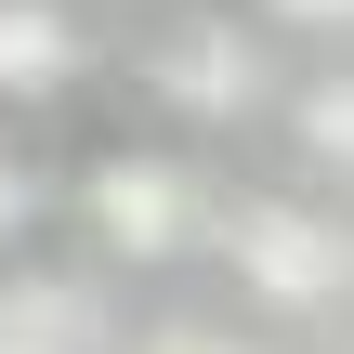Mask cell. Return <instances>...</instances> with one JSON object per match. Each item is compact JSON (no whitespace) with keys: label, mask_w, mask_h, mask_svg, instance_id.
<instances>
[{"label":"cell","mask_w":354,"mask_h":354,"mask_svg":"<svg viewBox=\"0 0 354 354\" xmlns=\"http://www.w3.org/2000/svg\"><path fill=\"white\" fill-rule=\"evenodd\" d=\"M79 223H92V250L105 263H131V276H158V263H184L197 250V184H184V158H92L79 171Z\"/></svg>","instance_id":"1"},{"label":"cell","mask_w":354,"mask_h":354,"mask_svg":"<svg viewBox=\"0 0 354 354\" xmlns=\"http://www.w3.org/2000/svg\"><path fill=\"white\" fill-rule=\"evenodd\" d=\"M223 263H236V289L276 302V315L342 302V289H354V236H342V223H315V210H289V197H250V210L223 223Z\"/></svg>","instance_id":"2"},{"label":"cell","mask_w":354,"mask_h":354,"mask_svg":"<svg viewBox=\"0 0 354 354\" xmlns=\"http://www.w3.org/2000/svg\"><path fill=\"white\" fill-rule=\"evenodd\" d=\"M145 92H158L171 118H250V105H263V39H250L236 13H197V26L158 39Z\"/></svg>","instance_id":"3"},{"label":"cell","mask_w":354,"mask_h":354,"mask_svg":"<svg viewBox=\"0 0 354 354\" xmlns=\"http://www.w3.org/2000/svg\"><path fill=\"white\" fill-rule=\"evenodd\" d=\"M118 315L92 276H0V354H105Z\"/></svg>","instance_id":"4"},{"label":"cell","mask_w":354,"mask_h":354,"mask_svg":"<svg viewBox=\"0 0 354 354\" xmlns=\"http://www.w3.org/2000/svg\"><path fill=\"white\" fill-rule=\"evenodd\" d=\"M79 92V13L66 0H0V105Z\"/></svg>","instance_id":"5"},{"label":"cell","mask_w":354,"mask_h":354,"mask_svg":"<svg viewBox=\"0 0 354 354\" xmlns=\"http://www.w3.org/2000/svg\"><path fill=\"white\" fill-rule=\"evenodd\" d=\"M289 131H302V145H315L328 171H354V79H315V92L289 105Z\"/></svg>","instance_id":"6"},{"label":"cell","mask_w":354,"mask_h":354,"mask_svg":"<svg viewBox=\"0 0 354 354\" xmlns=\"http://www.w3.org/2000/svg\"><path fill=\"white\" fill-rule=\"evenodd\" d=\"M39 210H53V184H39V171H26V158L0 145V250H13V236H26Z\"/></svg>","instance_id":"7"},{"label":"cell","mask_w":354,"mask_h":354,"mask_svg":"<svg viewBox=\"0 0 354 354\" xmlns=\"http://www.w3.org/2000/svg\"><path fill=\"white\" fill-rule=\"evenodd\" d=\"M263 13H289V26H354V0H263Z\"/></svg>","instance_id":"8"},{"label":"cell","mask_w":354,"mask_h":354,"mask_svg":"<svg viewBox=\"0 0 354 354\" xmlns=\"http://www.w3.org/2000/svg\"><path fill=\"white\" fill-rule=\"evenodd\" d=\"M145 354H236V342H210V328H158Z\"/></svg>","instance_id":"9"}]
</instances>
